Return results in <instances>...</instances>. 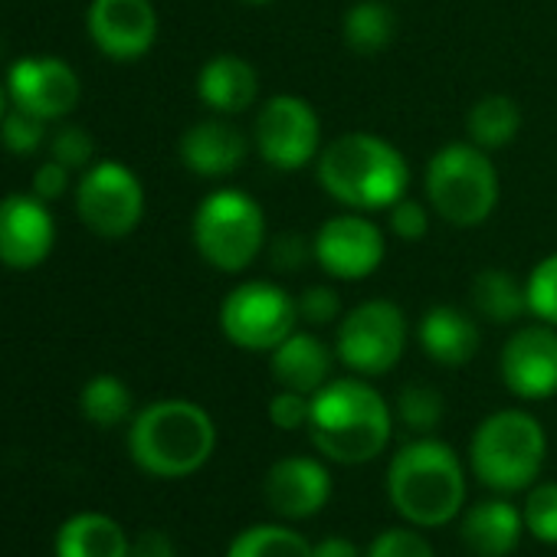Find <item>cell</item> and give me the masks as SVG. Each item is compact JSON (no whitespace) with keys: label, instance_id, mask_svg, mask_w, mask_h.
I'll list each match as a JSON object with an SVG mask.
<instances>
[{"label":"cell","instance_id":"6","mask_svg":"<svg viewBox=\"0 0 557 557\" xmlns=\"http://www.w3.org/2000/svg\"><path fill=\"white\" fill-rule=\"evenodd\" d=\"M426 200L453 226H479L498 203V171L472 141L443 145L426 164Z\"/></svg>","mask_w":557,"mask_h":557},{"label":"cell","instance_id":"9","mask_svg":"<svg viewBox=\"0 0 557 557\" xmlns=\"http://www.w3.org/2000/svg\"><path fill=\"white\" fill-rule=\"evenodd\" d=\"M407 335L404 309L387 299H371L338 322L335 358L361 377H381L404 358Z\"/></svg>","mask_w":557,"mask_h":557},{"label":"cell","instance_id":"22","mask_svg":"<svg viewBox=\"0 0 557 557\" xmlns=\"http://www.w3.org/2000/svg\"><path fill=\"white\" fill-rule=\"evenodd\" d=\"M521 531H524V515L511 502H502V498L472 505L459 528L466 547L479 557L511 554L521 541Z\"/></svg>","mask_w":557,"mask_h":557},{"label":"cell","instance_id":"26","mask_svg":"<svg viewBox=\"0 0 557 557\" xmlns=\"http://www.w3.org/2000/svg\"><path fill=\"white\" fill-rule=\"evenodd\" d=\"M521 132V109L508 96H485L466 115V135L482 151L508 148Z\"/></svg>","mask_w":557,"mask_h":557},{"label":"cell","instance_id":"38","mask_svg":"<svg viewBox=\"0 0 557 557\" xmlns=\"http://www.w3.org/2000/svg\"><path fill=\"white\" fill-rule=\"evenodd\" d=\"M309 413H312V397L299 394V391H286L283 387L269 400V420L278 430H302V426H309Z\"/></svg>","mask_w":557,"mask_h":557},{"label":"cell","instance_id":"34","mask_svg":"<svg viewBox=\"0 0 557 557\" xmlns=\"http://www.w3.org/2000/svg\"><path fill=\"white\" fill-rule=\"evenodd\" d=\"M368 557H436V554L430 541L413 528H387L371 541Z\"/></svg>","mask_w":557,"mask_h":557},{"label":"cell","instance_id":"32","mask_svg":"<svg viewBox=\"0 0 557 557\" xmlns=\"http://www.w3.org/2000/svg\"><path fill=\"white\" fill-rule=\"evenodd\" d=\"M47 138V122L27 109H11L4 115V122H0V141H4L8 151L14 154H34Z\"/></svg>","mask_w":557,"mask_h":557},{"label":"cell","instance_id":"39","mask_svg":"<svg viewBox=\"0 0 557 557\" xmlns=\"http://www.w3.org/2000/svg\"><path fill=\"white\" fill-rule=\"evenodd\" d=\"M66 187H70V168L60 164L57 158H53V161H44V164L34 171V194H37L40 200H57V197L66 194Z\"/></svg>","mask_w":557,"mask_h":557},{"label":"cell","instance_id":"18","mask_svg":"<svg viewBox=\"0 0 557 557\" xmlns=\"http://www.w3.org/2000/svg\"><path fill=\"white\" fill-rule=\"evenodd\" d=\"M181 164L197 177H226L243 168L249 154V138L230 122V115H213L190 125L181 135Z\"/></svg>","mask_w":557,"mask_h":557},{"label":"cell","instance_id":"19","mask_svg":"<svg viewBox=\"0 0 557 557\" xmlns=\"http://www.w3.org/2000/svg\"><path fill=\"white\" fill-rule=\"evenodd\" d=\"M197 96L216 115H239L259 99V73L236 53H216L197 76Z\"/></svg>","mask_w":557,"mask_h":557},{"label":"cell","instance_id":"29","mask_svg":"<svg viewBox=\"0 0 557 557\" xmlns=\"http://www.w3.org/2000/svg\"><path fill=\"white\" fill-rule=\"evenodd\" d=\"M397 417L410 433L430 436L446 417V400L430 384H407L397 397Z\"/></svg>","mask_w":557,"mask_h":557},{"label":"cell","instance_id":"37","mask_svg":"<svg viewBox=\"0 0 557 557\" xmlns=\"http://www.w3.org/2000/svg\"><path fill=\"white\" fill-rule=\"evenodd\" d=\"M387 226L397 239L404 243H417L426 236L430 230V210L420 203V200H410V197H400L397 203L387 207Z\"/></svg>","mask_w":557,"mask_h":557},{"label":"cell","instance_id":"23","mask_svg":"<svg viewBox=\"0 0 557 557\" xmlns=\"http://www.w3.org/2000/svg\"><path fill=\"white\" fill-rule=\"evenodd\" d=\"M128 534L102 511H79L57 531V557H128Z\"/></svg>","mask_w":557,"mask_h":557},{"label":"cell","instance_id":"24","mask_svg":"<svg viewBox=\"0 0 557 557\" xmlns=\"http://www.w3.org/2000/svg\"><path fill=\"white\" fill-rule=\"evenodd\" d=\"M469 302L485 322L515 325L528 312V289H524V283H518V278L511 272H505V269H482L472 278Z\"/></svg>","mask_w":557,"mask_h":557},{"label":"cell","instance_id":"40","mask_svg":"<svg viewBox=\"0 0 557 557\" xmlns=\"http://www.w3.org/2000/svg\"><path fill=\"white\" fill-rule=\"evenodd\" d=\"M128 557H177V547L164 531H141L132 541Z\"/></svg>","mask_w":557,"mask_h":557},{"label":"cell","instance_id":"15","mask_svg":"<svg viewBox=\"0 0 557 557\" xmlns=\"http://www.w3.org/2000/svg\"><path fill=\"white\" fill-rule=\"evenodd\" d=\"M8 96L17 109L40 115L44 122L63 119L79 102V76L70 63L53 57H24L8 73Z\"/></svg>","mask_w":557,"mask_h":557},{"label":"cell","instance_id":"31","mask_svg":"<svg viewBox=\"0 0 557 557\" xmlns=\"http://www.w3.org/2000/svg\"><path fill=\"white\" fill-rule=\"evenodd\" d=\"M524 528L541 544H557V482L534 485L524 498Z\"/></svg>","mask_w":557,"mask_h":557},{"label":"cell","instance_id":"43","mask_svg":"<svg viewBox=\"0 0 557 557\" xmlns=\"http://www.w3.org/2000/svg\"><path fill=\"white\" fill-rule=\"evenodd\" d=\"M246 4H269V0H246Z\"/></svg>","mask_w":557,"mask_h":557},{"label":"cell","instance_id":"25","mask_svg":"<svg viewBox=\"0 0 557 557\" xmlns=\"http://www.w3.org/2000/svg\"><path fill=\"white\" fill-rule=\"evenodd\" d=\"M342 37L351 53L377 57L397 37V14L387 0H355V4L345 11Z\"/></svg>","mask_w":557,"mask_h":557},{"label":"cell","instance_id":"10","mask_svg":"<svg viewBox=\"0 0 557 557\" xmlns=\"http://www.w3.org/2000/svg\"><path fill=\"white\" fill-rule=\"evenodd\" d=\"M252 148L275 171L309 168L322 151L319 112L299 96H272L256 115Z\"/></svg>","mask_w":557,"mask_h":557},{"label":"cell","instance_id":"30","mask_svg":"<svg viewBox=\"0 0 557 557\" xmlns=\"http://www.w3.org/2000/svg\"><path fill=\"white\" fill-rule=\"evenodd\" d=\"M528 312L557 329V252L544 256L528 275Z\"/></svg>","mask_w":557,"mask_h":557},{"label":"cell","instance_id":"5","mask_svg":"<svg viewBox=\"0 0 557 557\" xmlns=\"http://www.w3.org/2000/svg\"><path fill=\"white\" fill-rule=\"evenodd\" d=\"M544 456V426L524 410H498L485 417L469 443V466L475 479L502 495L534 485Z\"/></svg>","mask_w":557,"mask_h":557},{"label":"cell","instance_id":"1","mask_svg":"<svg viewBox=\"0 0 557 557\" xmlns=\"http://www.w3.org/2000/svg\"><path fill=\"white\" fill-rule=\"evenodd\" d=\"M319 184L348 210H387L410 187V164L397 145L374 132H348L329 141L315 161Z\"/></svg>","mask_w":557,"mask_h":557},{"label":"cell","instance_id":"27","mask_svg":"<svg viewBox=\"0 0 557 557\" xmlns=\"http://www.w3.org/2000/svg\"><path fill=\"white\" fill-rule=\"evenodd\" d=\"M226 557H312V544L286 524H252L233 537Z\"/></svg>","mask_w":557,"mask_h":557},{"label":"cell","instance_id":"4","mask_svg":"<svg viewBox=\"0 0 557 557\" xmlns=\"http://www.w3.org/2000/svg\"><path fill=\"white\" fill-rule=\"evenodd\" d=\"M216 446V426L200 404H148L128 430V453L138 469L158 479H184L207 466Z\"/></svg>","mask_w":557,"mask_h":557},{"label":"cell","instance_id":"20","mask_svg":"<svg viewBox=\"0 0 557 557\" xmlns=\"http://www.w3.org/2000/svg\"><path fill=\"white\" fill-rule=\"evenodd\" d=\"M269 355H272V377L278 381V387H286V391H299V394L312 397L332 381L335 355L312 332H293Z\"/></svg>","mask_w":557,"mask_h":557},{"label":"cell","instance_id":"2","mask_svg":"<svg viewBox=\"0 0 557 557\" xmlns=\"http://www.w3.org/2000/svg\"><path fill=\"white\" fill-rule=\"evenodd\" d=\"M306 430L325 459L361 466L381 456L391 443L394 413L371 384H364L361 377H342L312 394Z\"/></svg>","mask_w":557,"mask_h":557},{"label":"cell","instance_id":"8","mask_svg":"<svg viewBox=\"0 0 557 557\" xmlns=\"http://www.w3.org/2000/svg\"><path fill=\"white\" fill-rule=\"evenodd\" d=\"M299 325L296 299L275 283L252 278L226 293L220 306V329L226 342L243 351H272Z\"/></svg>","mask_w":557,"mask_h":557},{"label":"cell","instance_id":"36","mask_svg":"<svg viewBox=\"0 0 557 557\" xmlns=\"http://www.w3.org/2000/svg\"><path fill=\"white\" fill-rule=\"evenodd\" d=\"M296 309H299V322L322 329V325H332L335 319H342V296L332 286H309L296 299Z\"/></svg>","mask_w":557,"mask_h":557},{"label":"cell","instance_id":"11","mask_svg":"<svg viewBox=\"0 0 557 557\" xmlns=\"http://www.w3.org/2000/svg\"><path fill=\"white\" fill-rule=\"evenodd\" d=\"M79 220L102 239L128 236L145 216V190L135 171L119 161H99L86 168L76 187Z\"/></svg>","mask_w":557,"mask_h":557},{"label":"cell","instance_id":"17","mask_svg":"<svg viewBox=\"0 0 557 557\" xmlns=\"http://www.w3.org/2000/svg\"><path fill=\"white\" fill-rule=\"evenodd\" d=\"M265 505L286 521H306L325 508L332 495V472L312 456H286L269 466L262 479Z\"/></svg>","mask_w":557,"mask_h":557},{"label":"cell","instance_id":"3","mask_svg":"<svg viewBox=\"0 0 557 557\" xmlns=\"http://www.w3.org/2000/svg\"><path fill=\"white\" fill-rule=\"evenodd\" d=\"M391 505L417 528H440L462 511L466 472L459 456L430 436L404 443L387 466Z\"/></svg>","mask_w":557,"mask_h":557},{"label":"cell","instance_id":"14","mask_svg":"<svg viewBox=\"0 0 557 557\" xmlns=\"http://www.w3.org/2000/svg\"><path fill=\"white\" fill-rule=\"evenodd\" d=\"M86 30L109 60L135 63L158 40V11L151 0H92Z\"/></svg>","mask_w":557,"mask_h":557},{"label":"cell","instance_id":"41","mask_svg":"<svg viewBox=\"0 0 557 557\" xmlns=\"http://www.w3.org/2000/svg\"><path fill=\"white\" fill-rule=\"evenodd\" d=\"M312 557H361V550L355 547L351 537L329 534L325 541H319V544L312 547Z\"/></svg>","mask_w":557,"mask_h":557},{"label":"cell","instance_id":"28","mask_svg":"<svg viewBox=\"0 0 557 557\" xmlns=\"http://www.w3.org/2000/svg\"><path fill=\"white\" fill-rule=\"evenodd\" d=\"M83 417L102 430L119 426L132 417V391L115 374H96L79 394Z\"/></svg>","mask_w":557,"mask_h":557},{"label":"cell","instance_id":"7","mask_svg":"<svg viewBox=\"0 0 557 557\" xmlns=\"http://www.w3.org/2000/svg\"><path fill=\"white\" fill-rule=\"evenodd\" d=\"M190 233L203 262L220 272H243L265 252V213L249 194L233 187L200 200Z\"/></svg>","mask_w":557,"mask_h":557},{"label":"cell","instance_id":"12","mask_svg":"<svg viewBox=\"0 0 557 557\" xmlns=\"http://www.w3.org/2000/svg\"><path fill=\"white\" fill-rule=\"evenodd\" d=\"M312 246L315 262L342 283H361V278L374 275L387 252L384 230L358 210L325 220L312 236Z\"/></svg>","mask_w":557,"mask_h":557},{"label":"cell","instance_id":"13","mask_svg":"<svg viewBox=\"0 0 557 557\" xmlns=\"http://www.w3.org/2000/svg\"><path fill=\"white\" fill-rule=\"evenodd\" d=\"M502 384L521 400H547L557 394V329L524 325L518 329L498 358Z\"/></svg>","mask_w":557,"mask_h":557},{"label":"cell","instance_id":"21","mask_svg":"<svg viewBox=\"0 0 557 557\" xmlns=\"http://www.w3.org/2000/svg\"><path fill=\"white\" fill-rule=\"evenodd\" d=\"M420 348L443 368H462L479 351V325L456 306H433L417 325Z\"/></svg>","mask_w":557,"mask_h":557},{"label":"cell","instance_id":"35","mask_svg":"<svg viewBox=\"0 0 557 557\" xmlns=\"http://www.w3.org/2000/svg\"><path fill=\"white\" fill-rule=\"evenodd\" d=\"M50 151L60 164H66L70 171H79V168H92V158H96V141L89 138L86 128L79 125H66L53 135L50 141Z\"/></svg>","mask_w":557,"mask_h":557},{"label":"cell","instance_id":"33","mask_svg":"<svg viewBox=\"0 0 557 557\" xmlns=\"http://www.w3.org/2000/svg\"><path fill=\"white\" fill-rule=\"evenodd\" d=\"M265 256L275 272H299L315 259V246L302 233H278L272 243H265Z\"/></svg>","mask_w":557,"mask_h":557},{"label":"cell","instance_id":"42","mask_svg":"<svg viewBox=\"0 0 557 557\" xmlns=\"http://www.w3.org/2000/svg\"><path fill=\"white\" fill-rule=\"evenodd\" d=\"M4 115H8V92L0 89V122H4Z\"/></svg>","mask_w":557,"mask_h":557},{"label":"cell","instance_id":"16","mask_svg":"<svg viewBox=\"0 0 557 557\" xmlns=\"http://www.w3.org/2000/svg\"><path fill=\"white\" fill-rule=\"evenodd\" d=\"M57 243V223L37 194H11L0 200V262L11 269L40 265Z\"/></svg>","mask_w":557,"mask_h":557}]
</instances>
